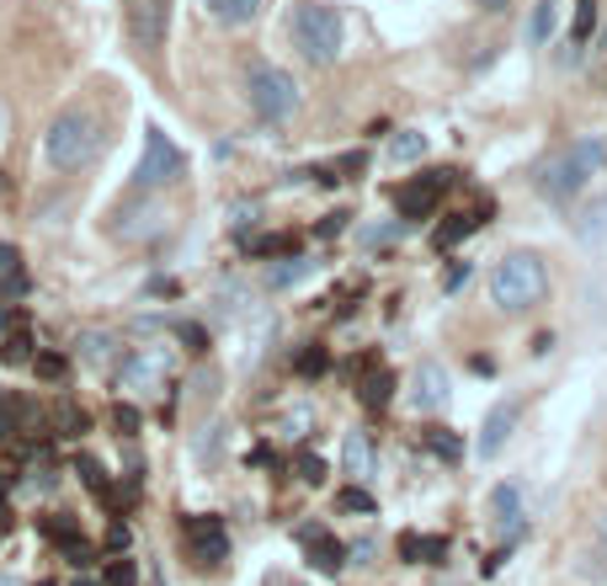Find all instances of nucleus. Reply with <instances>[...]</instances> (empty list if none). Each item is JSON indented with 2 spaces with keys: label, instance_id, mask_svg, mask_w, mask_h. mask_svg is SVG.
Here are the masks:
<instances>
[{
  "label": "nucleus",
  "instance_id": "obj_39",
  "mask_svg": "<svg viewBox=\"0 0 607 586\" xmlns=\"http://www.w3.org/2000/svg\"><path fill=\"white\" fill-rule=\"evenodd\" d=\"M464 278H469V261H453V267H447V278H443V289L458 293V289H464Z\"/></svg>",
  "mask_w": 607,
  "mask_h": 586
},
{
  "label": "nucleus",
  "instance_id": "obj_44",
  "mask_svg": "<svg viewBox=\"0 0 607 586\" xmlns=\"http://www.w3.org/2000/svg\"><path fill=\"white\" fill-rule=\"evenodd\" d=\"M70 586H107V582H96V576H75Z\"/></svg>",
  "mask_w": 607,
  "mask_h": 586
},
{
  "label": "nucleus",
  "instance_id": "obj_28",
  "mask_svg": "<svg viewBox=\"0 0 607 586\" xmlns=\"http://www.w3.org/2000/svg\"><path fill=\"white\" fill-rule=\"evenodd\" d=\"M54 426H59V437H81V432H85V411L59 406V411H54Z\"/></svg>",
  "mask_w": 607,
  "mask_h": 586
},
{
  "label": "nucleus",
  "instance_id": "obj_16",
  "mask_svg": "<svg viewBox=\"0 0 607 586\" xmlns=\"http://www.w3.org/2000/svg\"><path fill=\"white\" fill-rule=\"evenodd\" d=\"M400 560H410V565H443L447 539H437V534H400Z\"/></svg>",
  "mask_w": 607,
  "mask_h": 586
},
{
  "label": "nucleus",
  "instance_id": "obj_11",
  "mask_svg": "<svg viewBox=\"0 0 607 586\" xmlns=\"http://www.w3.org/2000/svg\"><path fill=\"white\" fill-rule=\"evenodd\" d=\"M299 544H304L310 565H315L320 576H341V565L352 560V554H347V544H341V539H330V534H325V528H315V523H310V528H299Z\"/></svg>",
  "mask_w": 607,
  "mask_h": 586
},
{
  "label": "nucleus",
  "instance_id": "obj_10",
  "mask_svg": "<svg viewBox=\"0 0 607 586\" xmlns=\"http://www.w3.org/2000/svg\"><path fill=\"white\" fill-rule=\"evenodd\" d=\"M38 534H43V539H54V544H59V554H65L75 571H85V565L96 560V549L85 544V534L75 528V523H70V517H59V512L38 517Z\"/></svg>",
  "mask_w": 607,
  "mask_h": 586
},
{
  "label": "nucleus",
  "instance_id": "obj_30",
  "mask_svg": "<svg viewBox=\"0 0 607 586\" xmlns=\"http://www.w3.org/2000/svg\"><path fill=\"white\" fill-rule=\"evenodd\" d=\"M592 27H597V0H575V43L592 38Z\"/></svg>",
  "mask_w": 607,
  "mask_h": 586
},
{
  "label": "nucleus",
  "instance_id": "obj_14",
  "mask_svg": "<svg viewBox=\"0 0 607 586\" xmlns=\"http://www.w3.org/2000/svg\"><path fill=\"white\" fill-rule=\"evenodd\" d=\"M443 400H447V374L437 363H421L416 368V389H410V406L416 411H443Z\"/></svg>",
  "mask_w": 607,
  "mask_h": 586
},
{
  "label": "nucleus",
  "instance_id": "obj_32",
  "mask_svg": "<svg viewBox=\"0 0 607 586\" xmlns=\"http://www.w3.org/2000/svg\"><path fill=\"white\" fill-rule=\"evenodd\" d=\"M176 341H182L187 352H208V331H202V326H192V320H187V326H176Z\"/></svg>",
  "mask_w": 607,
  "mask_h": 586
},
{
  "label": "nucleus",
  "instance_id": "obj_26",
  "mask_svg": "<svg viewBox=\"0 0 607 586\" xmlns=\"http://www.w3.org/2000/svg\"><path fill=\"white\" fill-rule=\"evenodd\" d=\"M427 448H432V454H437V459H458V454H464V448H458V437H453V432H447V426H427Z\"/></svg>",
  "mask_w": 607,
  "mask_h": 586
},
{
  "label": "nucleus",
  "instance_id": "obj_45",
  "mask_svg": "<svg viewBox=\"0 0 607 586\" xmlns=\"http://www.w3.org/2000/svg\"><path fill=\"white\" fill-rule=\"evenodd\" d=\"M5 485H11V474H0V491H5Z\"/></svg>",
  "mask_w": 607,
  "mask_h": 586
},
{
  "label": "nucleus",
  "instance_id": "obj_35",
  "mask_svg": "<svg viewBox=\"0 0 607 586\" xmlns=\"http://www.w3.org/2000/svg\"><path fill=\"white\" fill-rule=\"evenodd\" d=\"M107 586H139V571H133V560H118V565L107 571Z\"/></svg>",
  "mask_w": 607,
  "mask_h": 586
},
{
  "label": "nucleus",
  "instance_id": "obj_9",
  "mask_svg": "<svg viewBox=\"0 0 607 586\" xmlns=\"http://www.w3.org/2000/svg\"><path fill=\"white\" fill-rule=\"evenodd\" d=\"M165 5L171 0H122V16H128V33L144 54H155L165 38Z\"/></svg>",
  "mask_w": 607,
  "mask_h": 586
},
{
  "label": "nucleus",
  "instance_id": "obj_38",
  "mask_svg": "<svg viewBox=\"0 0 607 586\" xmlns=\"http://www.w3.org/2000/svg\"><path fill=\"white\" fill-rule=\"evenodd\" d=\"M113 421H118L122 437H133V432H139V411H133V406H118V411H113Z\"/></svg>",
  "mask_w": 607,
  "mask_h": 586
},
{
  "label": "nucleus",
  "instance_id": "obj_25",
  "mask_svg": "<svg viewBox=\"0 0 607 586\" xmlns=\"http://www.w3.org/2000/svg\"><path fill=\"white\" fill-rule=\"evenodd\" d=\"M293 368H299V374H304V378H320L325 368H330V352H325L320 341H310V347L299 352V363H293Z\"/></svg>",
  "mask_w": 607,
  "mask_h": 586
},
{
  "label": "nucleus",
  "instance_id": "obj_19",
  "mask_svg": "<svg viewBox=\"0 0 607 586\" xmlns=\"http://www.w3.org/2000/svg\"><path fill=\"white\" fill-rule=\"evenodd\" d=\"M310 272H315V261L293 251V256H283V267H272V272H267V289H293V283H304Z\"/></svg>",
  "mask_w": 607,
  "mask_h": 586
},
{
  "label": "nucleus",
  "instance_id": "obj_33",
  "mask_svg": "<svg viewBox=\"0 0 607 586\" xmlns=\"http://www.w3.org/2000/svg\"><path fill=\"white\" fill-rule=\"evenodd\" d=\"M33 368H38L43 378H65V358H59V352H33Z\"/></svg>",
  "mask_w": 607,
  "mask_h": 586
},
{
  "label": "nucleus",
  "instance_id": "obj_8",
  "mask_svg": "<svg viewBox=\"0 0 607 586\" xmlns=\"http://www.w3.org/2000/svg\"><path fill=\"white\" fill-rule=\"evenodd\" d=\"M182 534H187V549H192V560H198V565H219V560H230V534H224V523H219V517H182Z\"/></svg>",
  "mask_w": 607,
  "mask_h": 586
},
{
  "label": "nucleus",
  "instance_id": "obj_20",
  "mask_svg": "<svg viewBox=\"0 0 607 586\" xmlns=\"http://www.w3.org/2000/svg\"><path fill=\"white\" fill-rule=\"evenodd\" d=\"M421 155H427V133L405 128V133H395V139H389V161H395V166H416Z\"/></svg>",
  "mask_w": 607,
  "mask_h": 586
},
{
  "label": "nucleus",
  "instance_id": "obj_27",
  "mask_svg": "<svg viewBox=\"0 0 607 586\" xmlns=\"http://www.w3.org/2000/svg\"><path fill=\"white\" fill-rule=\"evenodd\" d=\"M0 358H5V363H33V336L11 331L5 336V347H0Z\"/></svg>",
  "mask_w": 607,
  "mask_h": 586
},
{
  "label": "nucleus",
  "instance_id": "obj_15",
  "mask_svg": "<svg viewBox=\"0 0 607 586\" xmlns=\"http://www.w3.org/2000/svg\"><path fill=\"white\" fill-rule=\"evenodd\" d=\"M198 5L219 27H250V22L267 11V0H198Z\"/></svg>",
  "mask_w": 607,
  "mask_h": 586
},
{
  "label": "nucleus",
  "instance_id": "obj_6",
  "mask_svg": "<svg viewBox=\"0 0 607 586\" xmlns=\"http://www.w3.org/2000/svg\"><path fill=\"white\" fill-rule=\"evenodd\" d=\"M293 107H299L293 75L278 70V65H256V70H250V113H256L261 124H283V118H293Z\"/></svg>",
  "mask_w": 607,
  "mask_h": 586
},
{
  "label": "nucleus",
  "instance_id": "obj_47",
  "mask_svg": "<svg viewBox=\"0 0 607 586\" xmlns=\"http://www.w3.org/2000/svg\"><path fill=\"white\" fill-rule=\"evenodd\" d=\"M43 586H48V582H43Z\"/></svg>",
  "mask_w": 607,
  "mask_h": 586
},
{
  "label": "nucleus",
  "instance_id": "obj_46",
  "mask_svg": "<svg viewBox=\"0 0 607 586\" xmlns=\"http://www.w3.org/2000/svg\"><path fill=\"white\" fill-rule=\"evenodd\" d=\"M603 544H607V517H603Z\"/></svg>",
  "mask_w": 607,
  "mask_h": 586
},
{
  "label": "nucleus",
  "instance_id": "obj_13",
  "mask_svg": "<svg viewBox=\"0 0 607 586\" xmlns=\"http://www.w3.org/2000/svg\"><path fill=\"white\" fill-rule=\"evenodd\" d=\"M512 426H517V400H501V406H490L486 426H480V454H486V459H495V454L506 448Z\"/></svg>",
  "mask_w": 607,
  "mask_h": 586
},
{
  "label": "nucleus",
  "instance_id": "obj_34",
  "mask_svg": "<svg viewBox=\"0 0 607 586\" xmlns=\"http://www.w3.org/2000/svg\"><path fill=\"white\" fill-rule=\"evenodd\" d=\"M299 480H304V485H320V480H325V459H320V454H304V459H299Z\"/></svg>",
  "mask_w": 607,
  "mask_h": 586
},
{
  "label": "nucleus",
  "instance_id": "obj_2",
  "mask_svg": "<svg viewBox=\"0 0 607 586\" xmlns=\"http://www.w3.org/2000/svg\"><path fill=\"white\" fill-rule=\"evenodd\" d=\"M607 166V144L603 139H575L565 144L555 161H544L538 171V192L549 198V203H570V198H581L586 192V181Z\"/></svg>",
  "mask_w": 607,
  "mask_h": 586
},
{
  "label": "nucleus",
  "instance_id": "obj_43",
  "mask_svg": "<svg viewBox=\"0 0 607 586\" xmlns=\"http://www.w3.org/2000/svg\"><path fill=\"white\" fill-rule=\"evenodd\" d=\"M11 331V309H5V304H0V336Z\"/></svg>",
  "mask_w": 607,
  "mask_h": 586
},
{
  "label": "nucleus",
  "instance_id": "obj_18",
  "mask_svg": "<svg viewBox=\"0 0 607 586\" xmlns=\"http://www.w3.org/2000/svg\"><path fill=\"white\" fill-rule=\"evenodd\" d=\"M75 474H81V480H85V491H91L96 502L118 506V491L107 485V469H102V459H91V454H81V459H75Z\"/></svg>",
  "mask_w": 607,
  "mask_h": 586
},
{
  "label": "nucleus",
  "instance_id": "obj_21",
  "mask_svg": "<svg viewBox=\"0 0 607 586\" xmlns=\"http://www.w3.org/2000/svg\"><path fill=\"white\" fill-rule=\"evenodd\" d=\"M341 459H347V474H352V480H367V474H373V448H367L363 432L347 437V454H341Z\"/></svg>",
  "mask_w": 607,
  "mask_h": 586
},
{
  "label": "nucleus",
  "instance_id": "obj_7",
  "mask_svg": "<svg viewBox=\"0 0 607 586\" xmlns=\"http://www.w3.org/2000/svg\"><path fill=\"white\" fill-rule=\"evenodd\" d=\"M453 176L458 171H421V176H410L400 192H395V203H400V219H432V209L443 203V192L453 187Z\"/></svg>",
  "mask_w": 607,
  "mask_h": 586
},
{
  "label": "nucleus",
  "instance_id": "obj_36",
  "mask_svg": "<svg viewBox=\"0 0 607 586\" xmlns=\"http://www.w3.org/2000/svg\"><path fill=\"white\" fill-rule=\"evenodd\" d=\"M16 417H22V406H11V400H0V443L16 432Z\"/></svg>",
  "mask_w": 607,
  "mask_h": 586
},
{
  "label": "nucleus",
  "instance_id": "obj_29",
  "mask_svg": "<svg viewBox=\"0 0 607 586\" xmlns=\"http://www.w3.org/2000/svg\"><path fill=\"white\" fill-rule=\"evenodd\" d=\"M400 235H405V219H395V224H378V230H363L358 241L373 251V246H389V241H400Z\"/></svg>",
  "mask_w": 607,
  "mask_h": 586
},
{
  "label": "nucleus",
  "instance_id": "obj_3",
  "mask_svg": "<svg viewBox=\"0 0 607 586\" xmlns=\"http://www.w3.org/2000/svg\"><path fill=\"white\" fill-rule=\"evenodd\" d=\"M288 38H293V48H299L310 65H336V59H341V43H347V22H341L336 5L304 0V5H293V16H288Z\"/></svg>",
  "mask_w": 607,
  "mask_h": 586
},
{
  "label": "nucleus",
  "instance_id": "obj_24",
  "mask_svg": "<svg viewBox=\"0 0 607 586\" xmlns=\"http://www.w3.org/2000/svg\"><path fill=\"white\" fill-rule=\"evenodd\" d=\"M245 251L250 256H293L299 241H293V235H256V241H245Z\"/></svg>",
  "mask_w": 607,
  "mask_h": 586
},
{
  "label": "nucleus",
  "instance_id": "obj_42",
  "mask_svg": "<svg viewBox=\"0 0 607 586\" xmlns=\"http://www.w3.org/2000/svg\"><path fill=\"white\" fill-rule=\"evenodd\" d=\"M367 166V155H363V150H358V155H347V161H341V171H347V176H358V171H363Z\"/></svg>",
  "mask_w": 607,
  "mask_h": 586
},
{
  "label": "nucleus",
  "instance_id": "obj_41",
  "mask_svg": "<svg viewBox=\"0 0 607 586\" xmlns=\"http://www.w3.org/2000/svg\"><path fill=\"white\" fill-rule=\"evenodd\" d=\"M347 219H352V213H330V219L320 224V241H330V235H341V230H347Z\"/></svg>",
  "mask_w": 607,
  "mask_h": 586
},
{
  "label": "nucleus",
  "instance_id": "obj_40",
  "mask_svg": "<svg viewBox=\"0 0 607 586\" xmlns=\"http://www.w3.org/2000/svg\"><path fill=\"white\" fill-rule=\"evenodd\" d=\"M133 544V534H128V523H113V534H107V549L113 554H122V549Z\"/></svg>",
  "mask_w": 607,
  "mask_h": 586
},
{
  "label": "nucleus",
  "instance_id": "obj_12",
  "mask_svg": "<svg viewBox=\"0 0 607 586\" xmlns=\"http://www.w3.org/2000/svg\"><path fill=\"white\" fill-rule=\"evenodd\" d=\"M490 219V203L486 209H464V213H447L443 224H437V230H432V246H437V251H453V246H458V241H469V235H475V230H480V224H486Z\"/></svg>",
  "mask_w": 607,
  "mask_h": 586
},
{
  "label": "nucleus",
  "instance_id": "obj_37",
  "mask_svg": "<svg viewBox=\"0 0 607 586\" xmlns=\"http://www.w3.org/2000/svg\"><path fill=\"white\" fill-rule=\"evenodd\" d=\"M11 272H22V251L0 241V278H11Z\"/></svg>",
  "mask_w": 607,
  "mask_h": 586
},
{
  "label": "nucleus",
  "instance_id": "obj_31",
  "mask_svg": "<svg viewBox=\"0 0 607 586\" xmlns=\"http://www.w3.org/2000/svg\"><path fill=\"white\" fill-rule=\"evenodd\" d=\"M336 506H341V512H363V517H367V512H373V496H367L363 485H347V491H341V502H336Z\"/></svg>",
  "mask_w": 607,
  "mask_h": 586
},
{
  "label": "nucleus",
  "instance_id": "obj_1",
  "mask_svg": "<svg viewBox=\"0 0 607 586\" xmlns=\"http://www.w3.org/2000/svg\"><path fill=\"white\" fill-rule=\"evenodd\" d=\"M102 144H107L102 118H96L91 107H65V113L48 124V133H43V161L54 171H85V166H96Z\"/></svg>",
  "mask_w": 607,
  "mask_h": 586
},
{
  "label": "nucleus",
  "instance_id": "obj_22",
  "mask_svg": "<svg viewBox=\"0 0 607 586\" xmlns=\"http://www.w3.org/2000/svg\"><path fill=\"white\" fill-rule=\"evenodd\" d=\"M113 352H118V336H107V331H81V358L85 363H113Z\"/></svg>",
  "mask_w": 607,
  "mask_h": 586
},
{
  "label": "nucleus",
  "instance_id": "obj_23",
  "mask_svg": "<svg viewBox=\"0 0 607 586\" xmlns=\"http://www.w3.org/2000/svg\"><path fill=\"white\" fill-rule=\"evenodd\" d=\"M555 16H560V5H555V0H538V5H533V22H527V43H533V48H538V43H549Z\"/></svg>",
  "mask_w": 607,
  "mask_h": 586
},
{
  "label": "nucleus",
  "instance_id": "obj_4",
  "mask_svg": "<svg viewBox=\"0 0 607 586\" xmlns=\"http://www.w3.org/2000/svg\"><path fill=\"white\" fill-rule=\"evenodd\" d=\"M544 293H549V272H544V261H538L533 251L501 256V267L490 272V298H495L506 315H517V309H533Z\"/></svg>",
  "mask_w": 607,
  "mask_h": 586
},
{
  "label": "nucleus",
  "instance_id": "obj_17",
  "mask_svg": "<svg viewBox=\"0 0 607 586\" xmlns=\"http://www.w3.org/2000/svg\"><path fill=\"white\" fill-rule=\"evenodd\" d=\"M517 517H523V496H517V485H495V491H490V523H495V528H506V539H517Z\"/></svg>",
  "mask_w": 607,
  "mask_h": 586
},
{
  "label": "nucleus",
  "instance_id": "obj_5",
  "mask_svg": "<svg viewBox=\"0 0 607 586\" xmlns=\"http://www.w3.org/2000/svg\"><path fill=\"white\" fill-rule=\"evenodd\" d=\"M187 171V155L165 139V128H144V155L133 166V192H161Z\"/></svg>",
  "mask_w": 607,
  "mask_h": 586
}]
</instances>
